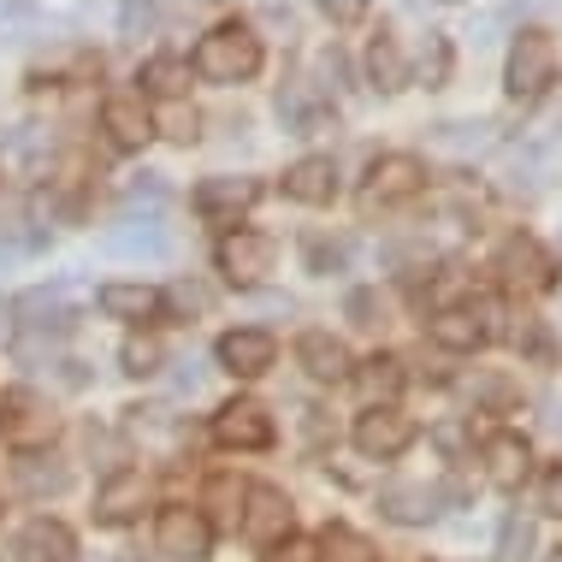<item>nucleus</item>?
Returning <instances> with one entry per match:
<instances>
[{"label": "nucleus", "instance_id": "1", "mask_svg": "<svg viewBox=\"0 0 562 562\" xmlns=\"http://www.w3.org/2000/svg\"><path fill=\"white\" fill-rule=\"evenodd\" d=\"M261 59H267L261 36H255L243 19H225L195 42L190 66H195V78H207V83H249L255 71H261Z\"/></svg>", "mask_w": 562, "mask_h": 562}, {"label": "nucleus", "instance_id": "2", "mask_svg": "<svg viewBox=\"0 0 562 562\" xmlns=\"http://www.w3.org/2000/svg\"><path fill=\"white\" fill-rule=\"evenodd\" d=\"M83 302H89L83 284H71V279L19 291V296H12V326H19V344H30V338H66V331L83 321Z\"/></svg>", "mask_w": 562, "mask_h": 562}, {"label": "nucleus", "instance_id": "3", "mask_svg": "<svg viewBox=\"0 0 562 562\" xmlns=\"http://www.w3.org/2000/svg\"><path fill=\"white\" fill-rule=\"evenodd\" d=\"M562 78V48L551 30H521L515 36V48L504 59V89L515 101H544Z\"/></svg>", "mask_w": 562, "mask_h": 562}, {"label": "nucleus", "instance_id": "4", "mask_svg": "<svg viewBox=\"0 0 562 562\" xmlns=\"http://www.w3.org/2000/svg\"><path fill=\"white\" fill-rule=\"evenodd\" d=\"M427 190V166L415 155H379L368 166V184H361V214H385V207H403Z\"/></svg>", "mask_w": 562, "mask_h": 562}, {"label": "nucleus", "instance_id": "5", "mask_svg": "<svg viewBox=\"0 0 562 562\" xmlns=\"http://www.w3.org/2000/svg\"><path fill=\"white\" fill-rule=\"evenodd\" d=\"M220 272L232 284H243V291H255V284L267 279L272 267H279V243H272L267 232H255V225H237L232 237H220Z\"/></svg>", "mask_w": 562, "mask_h": 562}, {"label": "nucleus", "instance_id": "6", "mask_svg": "<svg viewBox=\"0 0 562 562\" xmlns=\"http://www.w3.org/2000/svg\"><path fill=\"white\" fill-rule=\"evenodd\" d=\"M427 338L438 349H456V356H468V349H485L492 344V302H450V308H438L427 321Z\"/></svg>", "mask_w": 562, "mask_h": 562}, {"label": "nucleus", "instance_id": "7", "mask_svg": "<svg viewBox=\"0 0 562 562\" xmlns=\"http://www.w3.org/2000/svg\"><path fill=\"white\" fill-rule=\"evenodd\" d=\"M155 544H160V557H172V562H207L214 527L202 521V509L172 504V509H160V521H155Z\"/></svg>", "mask_w": 562, "mask_h": 562}, {"label": "nucleus", "instance_id": "8", "mask_svg": "<svg viewBox=\"0 0 562 562\" xmlns=\"http://www.w3.org/2000/svg\"><path fill=\"white\" fill-rule=\"evenodd\" d=\"M214 445H225V450H267V445H272V415H267V403H255V397L220 403V408H214Z\"/></svg>", "mask_w": 562, "mask_h": 562}, {"label": "nucleus", "instance_id": "9", "mask_svg": "<svg viewBox=\"0 0 562 562\" xmlns=\"http://www.w3.org/2000/svg\"><path fill=\"white\" fill-rule=\"evenodd\" d=\"M349 438H356V450L368 456V462H397V456L415 445V420H408L403 408H368Z\"/></svg>", "mask_w": 562, "mask_h": 562}, {"label": "nucleus", "instance_id": "10", "mask_svg": "<svg viewBox=\"0 0 562 562\" xmlns=\"http://www.w3.org/2000/svg\"><path fill=\"white\" fill-rule=\"evenodd\" d=\"M497 272H504L509 284H521V291H557L551 249H544L539 237H527V232L504 237V249H497Z\"/></svg>", "mask_w": 562, "mask_h": 562}, {"label": "nucleus", "instance_id": "11", "mask_svg": "<svg viewBox=\"0 0 562 562\" xmlns=\"http://www.w3.org/2000/svg\"><path fill=\"white\" fill-rule=\"evenodd\" d=\"M214 361L232 379H261L272 361H279V344H272V331H261V326H237L214 344Z\"/></svg>", "mask_w": 562, "mask_h": 562}, {"label": "nucleus", "instance_id": "12", "mask_svg": "<svg viewBox=\"0 0 562 562\" xmlns=\"http://www.w3.org/2000/svg\"><path fill=\"white\" fill-rule=\"evenodd\" d=\"M438 509H445V492L427 480H391V485H379V515L385 521H397V527H427L438 521Z\"/></svg>", "mask_w": 562, "mask_h": 562}, {"label": "nucleus", "instance_id": "13", "mask_svg": "<svg viewBox=\"0 0 562 562\" xmlns=\"http://www.w3.org/2000/svg\"><path fill=\"white\" fill-rule=\"evenodd\" d=\"M243 539L267 544V551L279 539H291V497L279 485H249V497H243Z\"/></svg>", "mask_w": 562, "mask_h": 562}, {"label": "nucleus", "instance_id": "14", "mask_svg": "<svg viewBox=\"0 0 562 562\" xmlns=\"http://www.w3.org/2000/svg\"><path fill=\"white\" fill-rule=\"evenodd\" d=\"M101 131H108V143L113 148H143L148 136H155V113L143 108V95L136 89H119V95H108L101 101Z\"/></svg>", "mask_w": 562, "mask_h": 562}, {"label": "nucleus", "instance_id": "15", "mask_svg": "<svg viewBox=\"0 0 562 562\" xmlns=\"http://www.w3.org/2000/svg\"><path fill=\"white\" fill-rule=\"evenodd\" d=\"M101 249L119 255V261H166L172 255V232L160 220H119V225H108Z\"/></svg>", "mask_w": 562, "mask_h": 562}, {"label": "nucleus", "instance_id": "16", "mask_svg": "<svg viewBox=\"0 0 562 562\" xmlns=\"http://www.w3.org/2000/svg\"><path fill=\"white\" fill-rule=\"evenodd\" d=\"M279 125L291 131V136L326 131V125H331V101H326V89H321V83H308V78H291V83L279 89Z\"/></svg>", "mask_w": 562, "mask_h": 562}, {"label": "nucleus", "instance_id": "17", "mask_svg": "<svg viewBox=\"0 0 562 562\" xmlns=\"http://www.w3.org/2000/svg\"><path fill=\"white\" fill-rule=\"evenodd\" d=\"M296 361H302V373L321 379V385H344V379L356 373V356H349V344L331 338V331H321V326L296 338Z\"/></svg>", "mask_w": 562, "mask_h": 562}, {"label": "nucleus", "instance_id": "18", "mask_svg": "<svg viewBox=\"0 0 562 562\" xmlns=\"http://www.w3.org/2000/svg\"><path fill=\"white\" fill-rule=\"evenodd\" d=\"M279 190L291 195V202H302V207H326L331 195H338V160L331 155H302L296 166H284Z\"/></svg>", "mask_w": 562, "mask_h": 562}, {"label": "nucleus", "instance_id": "19", "mask_svg": "<svg viewBox=\"0 0 562 562\" xmlns=\"http://www.w3.org/2000/svg\"><path fill=\"white\" fill-rule=\"evenodd\" d=\"M480 456H485V480L504 485V492H515V485L533 474V445L521 432H492L480 445Z\"/></svg>", "mask_w": 562, "mask_h": 562}, {"label": "nucleus", "instance_id": "20", "mask_svg": "<svg viewBox=\"0 0 562 562\" xmlns=\"http://www.w3.org/2000/svg\"><path fill=\"white\" fill-rule=\"evenodd\" d=\"M143 504H148V480L136 474V468H119V474L95 492V521L101 527H125V521L143 515Z\"/></svg>", "mask_w": 562, "mask_h": 562}, {"label": "nucleus", "instance_id": "21", "mask_svg": "<svg viewBox=\"0 0 562 562\" xmlns=\"http://www.w3.org/2000/svg\"><path fill=\"white\" fill-rule=\"evenodd\" d=\"M255 202H261V184H255V178H202V184H195V207H202L207 220H237V214H249Z\"/></svg>", "mask_w": 562, "mask_h": 562}, {"label": "nucleus", "instance_id": "22", "mask_svg": "<svg viewBox=\"0 0 562 562\" xmlns=\"http://www.w3.org/2000/svg\"><path fill=\"white\" fill-rule=\"evenodd\" d=\"M95 302H101V314H113V321H131V326L155 321V314L166 308L155 284H136V279H113V284H101Z\"/></svg>", "mask_w": 562, "mask_h": 562}, {"label": "nucleus", "instance_id": "23", "mask_svg": "<svg viewBox=\"0 0 562 562\" xmlns=\"http://www.w3.org/2000/svg\"><path fill=\"white\" fill-rule=\"evenodd\" d=\"M12 485H19L24 497H59L71 485V468L59 462V456H42V450H24L19 462H12Z\"/></svg>", "mask_w": 562, "mask_h": 562}, {"label": "nucleus", "instance_id": "24", "mask_svg": "<svg viewBox=\"0 0 562 562\" xmlns=\"http://www.w3.org/2000/svg\"><path fill=\"white\" fill-rule=\"evenodd\" d=\"M368 83L379 89V95H403L408 89V54H403V42L391 36V30H379V36L368 42Z\"/></svg>", "mask_w": 562, "mask_h": 562}, {"label": "nucleus", "instance_id": "25", "mask_svg": "<svg viewBox=\"0 0 562 562\" xmlns=\"http://www.w3.org/2000/svg\"><path fill=\"white\" fill-rule=\"evenodd\" d=\"M19 551H24V562H78V539H71L66 521H54V515H36V521L24 527Z\"/></svg>", "mask_w": 562, "mask_h": 562}, {"label": "nucleus", "instance_id": "26", "mask_svg": "<svg viewBox=\"0 0 562 562\" xmlns=\"http://www.w3.org/2000/svg\"><path fill=\"white\" fill-rule=\"evenodd\" d=\"M243 497H249V485H243L237 474H207L202 485V521L207 527H243Z\"/></svg>", "mask_w": 562, "mask_h": 562}, {"label": "nucleus", "instance_id": "27", "mask_svg": "<svg viewBox=\"0 0 562 562\" xmlns=\"http://www.w3.org/2000/svg\"><path fill=\"white\" fill-rule=\"evenodd\" d=\"M349 379H356V391H361L373 408H391V397L408 385V373H403L397 356H368V361H356V373H349Z\"/></svg>", "mask_w": 562, "mask_h": 562}, {"label": "nucleus", "instance_id": "28", "mask_svg": "<svg viewBox=\"0 0 562 562\" xmlns=\"http://www.w3.org/2000/svg\"><path fill=\"white\" fill-rule=\"evenodd\" d=\"M450 66H456L450 36H445V30H427V36H420V48H415V66H408V83L445 89L450 83Z\"/></svg>", "mask_w": 562, "mask_h": 562}, {"label": "nucleus", "instance_id": "29", "mask_svg": "<svg viewBox=\"0 0 562 562\" xmlns=\"http://www.w3.org/2000/svg\"><path fill=\"white\" fill-rule=\"evenodd\" d=\"M136 95H166V101H178L184 95V83H190V66L184 59H172V54H160V59H148L143 71H136Z\"/></svg>", "mask_w": 562, "mask_h": 562}, {"label": "nucleus", "instance_id": "30", "mask_svg": "<svg viewBox=\"0 0 562 562\" xmlns=\"http://www.w3.org/2000/svg\"><path fill=\"white\" fill-rule=\"evenodd\" d=\"M302 267L314 279H331V272L349 267V237H326V232H308L302 237Z\"/></svg>", "mask_w": 562, "mask_h": 562}, {"label": "nucleus", "instance_id": "31", "mask_svg": "<svg viewBox=\"0 0 562 562\" xmlns=\"http://www.w3.org/2000/svg\"><path fill=\"white\" fill-rule=\"evenodd\" d=\"M321 562H379V551H373V539L356 533V527L331 521L321 533Z\"/></svg>", "mask_w": 562, "mask_h": 562}, {"label": "nucleus", "instance_id": "32", "mask_svg": "<svg viewBox=\"0 0 562 562\" xmlns=\"http://www.w3.org/2000/svg\"><path fill=\"white\" fill-rule=\"evenodd\" d=\"M119 368H125L131 379H155L166 368V349L160 338H148V331H131L125 344H119Z\"/></svg>", "mask_w": 562, "mask_h": 562}, {"label": "nucleus", "instance_id": "33", "mask_svg": "<svg viewBox=\"0 0 562 562\" xmlns=\"http://www.w3.org/2000/svg\"><path fill=\"white\" fill-rule=\"evenodd\" d=\"M533 551H539V527L527 515H509L497 527V562H533Z\"/></svg>", "mask_w": 562, "mask_h": 562}, {"label": "nucleus", "instance_id": "34", "mask_svg": "<svg viewBox=\"0 0 562 562\" xmlns=\"http://www.w3.org/2000/svg\"><path fill=\"white\" fill-rule=\"evenodd\" d=\"M509 344L521 349V356H533L539 368H551V361H557V338L544 331V321H539V314H521V321L509 326Z\"/></svg>", "mask_w": 562, "mask_h": 562}, {"label": "nucleus", "instance_id": "35", "mask_svg": "<svg viewBox=\"0 0 562 562\" xmlns=\"http://www.w3.org/2000/svg\"><path fill=\"white\" fill-rule=\"evenodd\" d=\"M155 136H166V143H178V148H190L195 136H202V113L184 108V101H166V113L155 119Z\"/></svg>", "mask_w": 562, "mask_h": 562}, {"label": "nucleus", "instance_id": "36", "mask_svg": "<svg viewBox=\"0 0 562 562\" xmlns=\"http://www.w3.org/2000/svg\"><path fill=\"white\" fill-rule=\"evenodd\" d=\"M160 302H166L172 314H184V321H190V314H202V308H207V291H202V284H190V279H178Z\"/></svg>", "mask_w": 562, "mask_h": 562}, {"label": "nucleus", "instance_id": "37", "mask_svg": "<svg viewBox=\"0 0 562 562\" xmlns=\"http://www.w3.org/2000/svg\"><path fill=\"white\" fill-rule=\"evenodd\" d=\"M344 308H349V321H356V326H379V321H385V296H379V291H349Z\"/></svg>", "mask_w": 562, "mask_h": 562}, {"label": "nucleus", "instance_id": "38", "mask_svg": "<svg viewBox=\"0 0 562 562\" xmlns=\"http://www.w3.org/2000/svg\"><path fill=\"white\" fill-rule=\"evenodd\" d=\"M432 445L445 450L450 462H462V456H468V445H474V438H468V427H462V420H438V427H432Z\"/></svg>", "mask_w": 562, "mask_h": 562}, {"label": "nucleus", "instance_id": "39", "mask_svg": "<svg viewBox=\"0 0 562 562\" xmlns=\"http://www.w3.org/2000/svg\"><path fill=\"white\" fill-rule=\"evenodd\" d=\"M261 562H321V544L291 533V539H279V544H272V551H267Z\"/></svg>", "mask_w": 562, "mask_h": 562}, {"label": "nucleus", "instance_id": "40", "mask_svg": "<svg viewBox=\"0 0 562 562\" xmlns=\"http://www.w3.org/2000/svg\"><path fill=\"white\" fill-rule=\"evenodd\" d=\"M438 143H445V148H480V143H485V125L450 119V125H438Z\"/></svg>", "mask_w": 562, "mask_h": 562}, {"label": "nucleus", "instance_id": "41", "mask_svg": "<svg viewBox=\"0 0 562 562\" xmlns=\"http://www.w3.org/2000/svg\"><path fill=\"white\" fill-rule=\"evenodd\" d=\"M302 438H308L314 450H326L331 438H338V427L326 420V408H302Z\"/></svg>", "mask_w": 562, "mask_h": 562}, {"label": "nucleus", "instance_id": "42", "mask_svg": "<svg viewBox=\"0 0 562 562\" xmlns=\"http://www.w3.org/2000/svg\"><path fill=\"white\" fill-rule=\"evenodd\" d=\"M539 509H544V515H557V521H562V462H551V468H544V480H539Z\"/></svg>", "mask_w": 562, "mask_h": 562}, {"label": "nucleus", "instance_id": "43", "mask_svg": "<svg viewBox=\"0 0 562 562\" xmlns=\"http://www.w3.org/2000/svg\"><path fill=\"white\" fill-rule=\"evenodd\" d=\"M155 24H160L155 7H119V30H125V36H148Z\"/></svg>", "mask_w": 562, "mask_h": 562}, {"label": "nucleus", "instance_id": "44", "mask_svg": "<svg viewBox=\"0 0 562 562\" xmlns=\"http://www.w3.org/2000/svg\"><path fill=\"white\" fill-rule=\"evenodd\" d=\"M480 397L492 403V408H504V403L515 397V391H509V379H497V373H492V379H480Z\"/></svg>", "mask_w": 562, "mask_h": 562}, {"label": "nucleus", "instance_id": "45", "mask_svg": "<svg viewBox=\"0 0 562 562\" xmlns=\"http://www.w3.org/2000/svg\"><path fill=\"white\" fill-rule=\"evenodd\" d=\"M326 19H331V24H361V19H368V7H356V0H338V7H326Z\"/></svg>", "mask_w": 562, "mask_h": 562}, {"label": "nucleus", "instance_id": "46", "mask_svg": "<svg viewBox=\"0 0 562 562\" xmlns=\"http://www.w3.org/2000/svg\"><path fill=\"white\" fill-rule=\"evenodd\" d=\"M0 432H7V397H0Z\"/></svg>", "mask_w": 562, "mask_h": 562}, {"label": "nucleus", "instance_id": "47", "mask_svg": "<svg viewBox=\"0 0 562 562\" xmlns=\"http://www.w3.org/2000/svg\"><path fill=\"white\" fill-rule=\"evenodd\" d=\"M551 420H557V432H562V415H551Z\"/></svg>", "mask_w": 562, "mask_h": 562}]
</instances>
